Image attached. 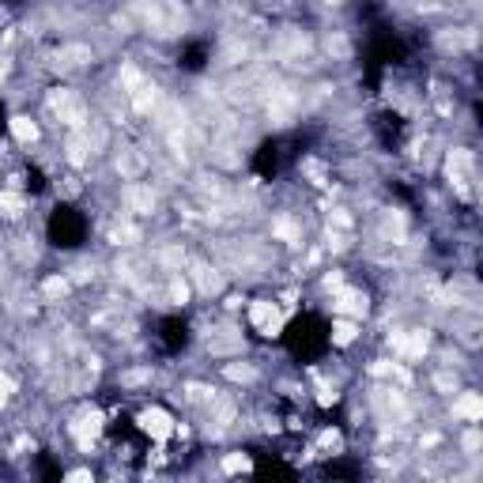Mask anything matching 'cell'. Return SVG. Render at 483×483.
Wrapping results in <instances>:
<instances>
[{
  "label": "cell",
  "instance_id": "6da1fadb",
  "mask_svg": "<svg viewBox=\"0 0 483 483\" xmlns=\"http://www.w3.org/2000/svg\"><path fill=\"white\" fill-rule=\"evenodd\" d=\"M106 442L117 453V461L129 468H174L186 457V427L170 404L151 400L136 408H117L106 419Z\"/></svg>",
  "mask_w": 483,
  "mask_h": 483
},
{
  "label": "cell",
  "instance_id": "7a4b0ae2",
  "mask_svg": "<svg viewBox=\"0 0 483 483\" xmlns=\"http://www.w3.org/2000/svg\"><path fill=\"white\" fill-rule=\"evenodd\" d=\"M279 344L287 347V355L295 363H321L328 355V347H333V328H328V321L317 310H302V314L284 321Z\"/></svg>",
  "mask_w": 483,
  "mask_h": 483
},
{
  "label": "cell",
  "instance_id": "3957f363",
  "mask_svg": "<svg viewBox=\"0 0 483 483\" xmlns=\"http://www.w3.org/2000/svg\"><path fill=\"white\" fill-rule=\"evenodd\" d=\"M91 235V219L75 205H57L45 219V238L54 249H80Z\"/></svg>",
  "mask_w": 483,
  "mask_h": 483
},
{
  "label": "cell",
  "instance_id": "277c9868",
  "mask_svg": "<svg viewBox=\"0 0 483 483\" xmlns=\"http://www.w3.org/2000/svg\"><path fill=\"white\" fill-rule=\"evenodd\" d=\"M156 344H159L163 355H182V351H189V344H193V325L182 314L163 317L156 325Z\"/></svg>",
  "mask_w": 483,
  "mask_h": 483
},
{
  "label": "cell",
  "instance_id": "5b68a950",
  "mask_svg": "<svg viewBox=\"0 0 483 483\" xmlns=\"http://www.w3.org/2000/svg\"><path fill=\"white\" fill-rule=\"evenodd\" d=\"M284 159H287V144L284 140H265L249 156V170L257 174L261 182H272V177L279 174V166H284Z\"/></svg>",
  "mask_w": 483,
  "mask_h": 483
},
{
  "label": "cell",
  "instance_id": "8992f818",
  "mask_svg": "<svg viewBox=\"0 0 483 483\" xmlns=\"http://www.w3.org/2000/svg\"><path fill=\"white\" fill-rule=\"evenodd\" d=\"M374 136H377L381 147L393 151L404 136H408V125H404V117H400L397 110H381V114L374 117Z\"/></svg>",
  "mask_w": 483,
  "mask_h": 483
},
{
  "label": "cell",
  "instance_id": "52a82bcc",
  "mask_svg": "<svg viewBox=\"0 0 483 483\" xmlns=\"http://www.w3.org/2000/svg\"><path fill=\"white\" fill-rule=\"evenodd\" d=\"M208 61H212V45H208L205 38H189L182 49H177V68L189 72V75L205 72V68H208Z\"/></svg>",
  "mask_w": 483,
  "mask_h": 483
},
{
  "label": "cell",
  "instance_id": "ba28073f",
  "mask_svg": "<svg viewBox=\"0 0 483 483\" xmlns=\"http://www.w3.org/2000/svg\"><path fill=\"white\" fill-rule=\"evenodd\" d=\"M253 476H295V468L287 461H279V453H253Z\"/></svg>",
  "mask_w": 483,
  "mask_h": 483
},
{
  "label": "cell",
  "instance_id": "9c48e42d",
  "mask_svg": "<svg viewBox=\"0 0 483 483\" xmlns=\"http://www.w3.org/2000/svg\"><path fill=\"white\" fill-rule=\"evenodd\" d=\"M23 186H27V193H31V196H42V193L49 189L45 174H42L38 166H27V170H23Z\"/></svg>",
  "mask_w": 483,
  "mask_h": 483
},
{
  "label": "cell",
  "instance_id": "30bf717a",
  "mask_svg": "<svg viewBox=\"0 0 483 483\" xmlns=\"http://www.w3.org/2000/svg\"><path fill=\"white\" fill-rule=\"evenodd\" d=\"M359 472H363L359 465H347V461H328V465L321 468V476H328V479H340V476H344V479H355Z\"/></svg>",
  "mask_w": 483,
  "mask_h": 483
},
{
  "label": "cell",
  "instance_id": "8fae6325",
  "mask_svg": "<svg viewBox=\"0 0 483 483\" xmlns=\"http://www.w3.org/2000/svg\"><path fill=\"white\" fill-rule=\"evenodd\" d=\"M38 472H42V479H61V468L49 461V457H42V468H38Z\"/></svg>",
  "mask_w": 483,
  "mask_h": 483
},
{
  "label": "cell",
  "instance_id": "7c38bea8",
  "mask_svg": "<svg viewBox=\"0 0 483 483\" xmlns=\"http://www.w3.org/2000/svg\"><path fill=\"white\" fill-rule=\"evenodd\" d=\"M8 133V106H5V98H0V136Z\"/></svg>",
  "mask_w": 483,
  "mask_h": 483
}]
</instances>
